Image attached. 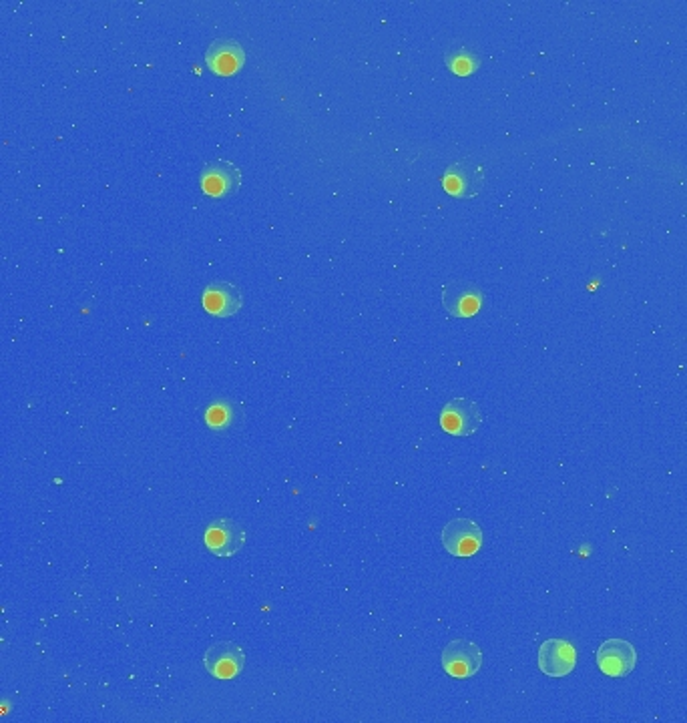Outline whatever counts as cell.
Instances as JSON below:
<instances>
[{
    "instance_id": "cell-7",
    "label": "cell",
    "mask_w": 687,
    "mask_h": 723,
    "mask_svg": "<svg viewBox=\"0 0 687 723\" xmlns=\"http://www.w3.org/2000/svg\"><path fill=\"white\" fill-rule=\"evenodd\" d=\"M246 543L244 529L232 519H215L205 531V547L215 557H234Z\"/></svg>"
},
{
    "instance_id": "cell-10",
    "label": "cell",
    "mask_w": 687,
    "mask_h": 723,
    "mask_svg": "<svg viewBox=\"0 0 687 723\" xmlns=\"http://www.w3.org/2000/svg\"><path fill=\"white\" fill-rule=\"evenodd\" d=\"M577 665V651L565 639H547L539 649V667L549 677H565Z\"/></svg>"
},
{
    "instance_id": "cell-14",
    "label": "cell",
    "mask_w": 687,
    "mask_h": 723,
    "mask_svg": "<svg viewBox=\"0 0 687 723\" xmlns=\"http://www.w3.org/2000/svg\"><path fill=\"white\" fill-rule=\"evenodd\" d=\"M444 63L446 67L458 75V77H469L473 73L479 71L481 67V57L475 53V51H469V49H452L444 55Z\"/></svg>"
},
{
    "instance_id": "cell-6",
    "label": "cell",
    "mask_w": 687,
    "mask_h": 723,
    "mask_svg": "<svg viewBox=\"0 0 687 723\" xmlns=\"http://www.w3.org/2000/svg\"><path fill=\"white\" fill-rule=\"evenodd\" d=\"M201 191L209 197H225L238 193L242 185V171L232 161H211L203 167L199 177Z\"/></svg>"
},
{
    "instance_id": "cell-3",
    "label": "cell",
    "mask_w": 687,
    "mask_h": 723,
    "mask_svg": "<svg viewBox=\"0 0 687 723\" xmlns=\"http://www.w3.org/2000/svg\"><path fill=\"white\" fill-rule=\"evenodd\" d=\"M483 424L481 406L469 398H454L440 410V426L454 436H471Z\"/></svg>"
},
{
    "instance_id": "cell-2",
    "label": "cell",
    "mask_w": 687,
    "mask_h": 723,
    "mask_svg": "<svg viewBox=\"0 0 687 723\" xmlns=\"http://www.w3.org/2000/svg\"><path fill=\"white\" fill-rule=\"evenodd\" d=\"M442 667L454 679H469L483 667V651L469 639H454L442 651Z\"/></svg>"
},
{
    "instance_id": "cell-5",
    "label": "cell",
    "mask_w": 687,
    "mask_h": 723,
    "mask_svg": "<svg viewBox=\"0 0 687 723\" xmlns=\"http://www.w3.org/2000/svg\"><path fill=\"white\" fill-rule=\"evenodd\" d=\"M203 663L215 679H234L246 665V653L238 643L217 641L205 651Z\"/></svg>"
},
{
    "instance_id": "cell-1",
    "label": "cell",
    "mask_w": 687,
    "mask_h": 723,
    "mask_svg": "<svg viewBox=\"0 0 687 723\" xmlns=\"http://www.w3.org/2000/svg\"><path fill=\"white\" fill-rule=\"evenodd\" d=\"M442 185L446 193L458 199H471L481 193L485 185V169L473 159H461L448 165L442 175Z\"/></svg>"
},
{
    "instance_id": "cell-9",
    "label": "cell",
    "mask_w": 687,
    "mask_h": 723,
    "mask_svg": "<svg viewBox=\"0 0 687 723\" xmlns=\"http://www.w3.org/2000/svg\"><path fill=\"white\" fill-rule=\"evenodd\" d=\"M485 294L469 282H450L442 290V306L454 318H473L483 306Z\"/></svg>"
},
{
    "instance_id": "cell-11",
    "label": "cell",
    "mask_w": 687,
    "mask_h": 723,
    "mask_svg": "<svg viewBox=\"0 0 687 723\" xmlns=\"http://www.w3.org/2000/svg\"><path fill=\"white\" fill-rule=\"evenodd\" d=\"M207 67L221 77L236 75L246 63V51L238 41L232 39H219L213 41L205 53Z\"/></svg>"
},
{
    "instance_id": "cell-8",
    "label": "cell",
    "mask_w": 687,
    "mask_h": 723,
    "mask_svg": "<svg viewBox=\"0 0 687 723\" xmlns=\"http://www.w3.org/2000/svg\"><path fill=\"white\" fill-rule=\"evenodd\" d=\"M637 665V651L625 639H607L597 649V667L609 677H625Z\"/></svg>"
},
{
    "instance_id": "cell-12",
    "label": "cell",
    "mask_w": 687,
    "mask_h": 723,
    "mask_svg": "<svg viewBox=\"0 0 687 723\" xmlns=\"http://www.w3.org/2000/svg\"><path fill=\"white\" fill-rule=\"evenodd\" d=\"M244 306V296L238 286L227 282H213L203 292V308L215 318L236 316Z\"/></svg>"
},
{
    "instance_id": "cell-13",
    "label": "cell",
    "mask_w": 687,
    "mask_h": 723,
    "mask_svg": "<svg viewBox=\"0 0 687 723\" xmlns=\"http://www.w3.org/2000/svg\"><path fill=\"white\" fill-rule=\"evenodd\" d=\"M242 420V410H238L232 402H215L205 412V422L211 430H227Z\"/></svg>"
},
{
    "instance_id": "cell-4",
    "label": "cell",
    "mask_w": 687,
    "mask_h": 723,
    "mask_svg": "<svg viewBox=\"0 0 687 723\" xmlns=\"http://www.w3.org/2000/svg\"><path fill=\"white\" fill-rule=\"evenodd\" d=\"M440 539L452 557H473L483 547V531L471 519H452L442 529Z\"/></svg>"
}]
</instances>
